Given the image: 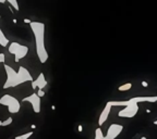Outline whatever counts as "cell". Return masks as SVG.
<instances>
[{"label": "cell", "instance_id": "3957f363", "mask_svg": "<svg viewBox=\"0 0 157 139\" xmlns=\"http://www.w3.org/2000/svg\"><path fill=\"white\" fill-rule=\"evenodd\" d=\"M0 104L4 105L6 108L8 109V111L12 114L19 113L21 110V103L20 101L16 99V97L11 96V95H4L0 98Z\"/></svg>", "mask_w": 157, "mask_h": 139}, {"label": "cell", "instance_id": "5b68a950", "mask_svg": "<svg viewBox=\"0 0 157 139\" xmlns=\"http://www.w3.org/2000/svg\"><path fill=\"white\" fill-rule=\"evenodd\" d=\"M138 111H139V104L130 101L129 105H126V107H124V109L119 111L118 116L119 117H124V119H131V117H134V116L136 115Z\"/></svg>", "mask_w": 157, "mask_h": 139}, {"label": "cell", "instance_id": "cb8c5ba5", "mask_svg": "<svg viewBox=\"0 0 157 139\" xmlns=\"http://www.w3.org/2000/svg\"><path fill=\"white\" fill-rule=\"evenodd\" d=\"M141 139H146V137H142V138Z\"/></svg>", "mask_w": 157, "mask_h": 139}, {"label": "cell", "instance_id": "7402d4cb", "mask_svg": "<svg viewBox=\"0 0 157 139\" xmlns=\"http://www.w3.org/2000/svg\"><path fill=\"white\" fill-rule=\"evenodd\" d=\"M13 23H14V24H16V23H18V21H16V19H13Z\"/></svg>", "mask_w": 157, "mask_h": 139}, {"label": "cell", "instance_id": "277c9868", "mask_svg": "<svg viewBox=\"0 0 157 139\" xmlns=\"http://www.w3.org/2000/svg\"><path fill=\"white\" fill-rule=\"evenodd\" d=\"M8 51L14 55V61L19 62L20 60H22V59L25 58L27 55V53H28V47L13 41V43H10V45H9Z\"/></svg>", "mask_w": 157, "mask_h": 139}, {"label": "cell", "instance_id": "30bf717a", "mask_svg": "<svg viewBox=\"0 0 157 139\" xmlns=\"http://www.w3.org/2000/svg\"><path fill=\"white\" fill-rule=\"evenodd\" d=\"M110 111H111V104L109 103V101H108L107 103H106V105H105V108H104L103 112L100 113L99 119H98V125H99V126H102V125L107 121Z\"/></svg>", "mask_w": 157, "mask_h": 139}, {"label": "cell", "instance_id": "4fadbf2b", "mask_svg": "<svg viewBox=\"0 0 157 139\" xmlns=\"http://www.w3.org/2000/svg\"><path fill=\"white\" fill-rule=\"evenodd\" d=\"M33 134H34V131H27V133H25V134L16 136V139H28L30 137H31V136H33Z\"/></svg>", "mask_w": 157, "mask_h": 139}, {"label": "cell", "instance_id": "7c38bea8", "mask_svg": "<svg viewBox=\"0 0 157 139\" xmlns=\"http://www.w3.org/2000/svg\"><path fill=\"white\" fill-rule=\"evenodd\" d=\"M6 2L10 4V6H11L13 9H16V11H19V10H20L19 2H18V0H0V4H6Z\"/></svg>", "mask_w": 157, "mask_h": 139}, {"label": "cell", "instance_id": "484cf974", "mask_svg": "<svg viewBox=\"0 0 157 139\" xmlns=\"http://www.w3.org/2000/svg\"><path fill=\"white\" fill-rule=\"evenodd\" d=\"M156 96H157V93H156Z\"/></svg>", "mask_w": 157, "mask_h": 139}, {"label": "cell", "instance_id": "6da1fadb", "mask_svg": "<svg viewBox=\"0 0 157 139\" xmlns=\"http://www.w3.org/2000/svg\"><path fill=\"white\" fill-rule=\"evenodd\" d=\"M4 71H6V81L4 84V89H9L16 87L19 85H22L24 83L27 81H33V77H32L31 73L28 72V70L25 69L24 66H19V71L16 72L12 69L11 66L8 64H4Z\"/></svg>", "mask_w": 157, "mask_h": 139}, {"label": "cell", "instance_id": "8fae6325", "mask_svg": "<svg viewBox=\"0 0 157 139\" xmlns=\"http://www.w3.org/2000/svg\"><path fill=\"white\" fill-rule=\"evenodd\" d=\"M10 44V41H9V39L7 38V36L4 35V31L1 29V27H0V46L1 47H8V45Z\"/></svg>", "mask_w": 157, "mask_h": 139}, {"label": "cell", "instance_id": "d6986e66", "mask_svg": "<svg viewBox=\"0 0 157 139\" xmlns=\"http://www.w3.org/2000/svg\"><path fill=\"white\" fill-rule=\"evenodd\" d=\"M24 23L31 24V23H32V21H31V20H28V19H24Z\"/></svg>", "mask_w": 157, "mask_h": 139}, {"label": "cell", "instance_id": "603a6c76", "mask_svg": "<svg viewBox=\"0 0 157 139\" xmlns=\"http://www.w3.org/2000/svg\"><path fill=\"white\" fill-rule=\"evenodd\" d=\"M154 124H155V125H157V120H156V121H154Z\"/></svg>", "mask_w": 157, "mask_h": 139}, {"label": "cell", "instance_id": "5bb4252c", "mask_svg": "<svg viewBox=\"0 0 157 139\" xmlns=\"http://www.w3.org/2000/svg\"><path fill=\"white\" fill-rule=\"evenodd\" d=\"M12 122H13V119H12L11 116L8 117L7 120L0 121V127H7V126H9V125H11Z\"/></svg>", "mask_w": 157, "mask_h": 139}, {"label": "cell", "instance_id": "e0dca14e", "mask_svg": "<svg viewBox=\"0 0 157 139\" xmlns=\"http://www.w3.org/2000/svg\"><path fill=\"white\" fill-rule=\"evenodd\" d=\"M4 61H6V55H4V53H0V64L1 63H4Z\"/></svg>", "mask_w": 157, "mask_h": 139}, {"label": "cell", "instance_id": "ac0fdd59", "mask_svg": "<svg viewBox=\"0 0 157 139\" xmlns=\"http://www.w3.org/2000/svg\"><path fill=\"white\" fill-rule=\"evenodd\" d=\"M37 95H38V96L42 98V97L45 96V91H44V90H40V89H38V91H37Z\"/></svg>", "mask_w": 157, "mask_h": 139}, {"label": "cell", "instance_id": "52a82bcc", "mask_svg": "<svg viewBox=\"0 0 157 139\" xmlns=\"http://www.w3.org/2000/svg\"><path fill=\"white\" fill-rule=\"evenodd\" d=\"M123 131V126L122 125H119V124H111L109 128L107 131V134L105 135V139H116L118 137Z\"/></svg>", "mask_w": 157, "mask_h": 139}, {"label": "cell", "instance_id": "9a60e30c", "mask_svg": "<svg viewBox=\"0 0 157 139\" xmlns=\"http://www.w3.org/2000/svg\"><path fill=\"white\" fill-rule=\"evenodd\" d=\"M131 87H132V84L131 83H126V84H123L120 87H118V90L119 91H126V90L131 89Z\"/></svg>", "mask_w": 157, "mask_h": 139}, {"label": "cell", "instance_id": "ffe728a7", "mask_svg": "<svg viewBox=\"0 0 157 139\" xmlns=\"http://www.w3.org/2000/svg\"><path fill=\"white\" fill-rule=\"evenodd\" d=\"M142 86H143V87H147V86H148V84H147V81H142Z\"/></svg>", "mask_w": 157, "mask_h": 139}, {"label": "cell", "instance_id": "9c48e42d", "mask_svg": "<svg viewBox=\"0 0 157 139\" xmlns=\"http://www.w3.org/2000/svg\"><path fill=\"white\" fill-rule=\"evenodd\" d=\"M129 100L131 102H134V103H140V102H151V103H154V102H157V96H138L132 97Z\"/></svg>", "mask_w": 157, "mask_h": 139}, {"label": "cell", "instance_id": "44dd1931", "mask_svg": "<svg viewBox=\"0 0 157 139\" xmlns=\"http://www.w3.org/2000/svg\"><path fill=\"white\" fill-rule=\"evenodd\" d=\"M83 131V126L80 125V126H79V131Z\"/></svg>", "mask_w": 157, "mask_h": 139}, {"label": "cell", "instance_id": "7a4b0ae2", "mask_svg": "<svg viewBox=\"0 0 157 139\" xmlns=\"http://www.w3.org/2000/svg\"><path fill=\"white\" fill-rule=\"evenodd\" d=\"M30 26L34 34L37 58L40 63H46L49 55L45 47V24L42 22H32Z\"/></svg>", "mask_w": 157, "mask_h": 139}, {"label": "cell", "instance_id": "d4e9b609", "mask_svg": "<svg viewBox=\"0 0 157 139\" xmlns=\"http://www.w3.org/2000/svg\"><path fill=\"white\" fill-rule=\"evenodd\" d=\"M0 18H1V15H0Z\"/></svg>", "mask_w": 157, "mask_h": 139}, {"label": "cell", "instance_id": "2e32d148", "mask_svg": "<svg viewBox=\"0 0 157 139\" xmlns=\"http://www.w3.org/2000/svg\"><path fill=\"white\" fill-rule=\"evenodd\" d=\"M94 139H105V136L103 135V131L99 127L96 128L95 131V138Z\"/></svg>", "mask_w": 157, "mask_h": 139}, {"label": "cell", "instance_id": "ba28073f", "mask_svg": "<svg viewBox=\"0 0 157 139\" xmlns=\"http://www.w3.org/2000/svg\"><path fill=\"white\" fill-rule=\"evenodd\" d=\"M31 83H32V88L33 89L38 88V89H40V90H43V89L47 86V84H48L46 81V78H45L44 73H39L38 77L36 78V79H34L33 81H31Z\"/></svg>", "mask_w": 157, "mask_h": 139}, {"label": "cell", "instance_id": "8992f818", "mask_svg": "<svg viewBox=\"0 0 157 139\" xmlns=\"http://www.w3.org/2000/svg\"><path fill=\"white\" fill-rule=\"evenodd\" d=\"M23 102H28L31 103L33 111L35 113H39L42 110V104H40V97L37 95V93H33L32 95L23 98Z\"/></svg>", "mask_w": 157, "mask_h": 139}]
</instances>
